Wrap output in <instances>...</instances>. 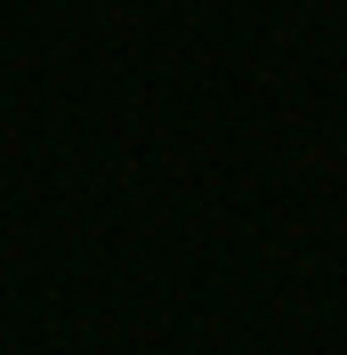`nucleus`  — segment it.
I'll return each mask as SVG.
<instances>
[]
</instances>
